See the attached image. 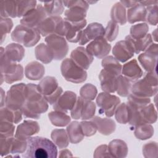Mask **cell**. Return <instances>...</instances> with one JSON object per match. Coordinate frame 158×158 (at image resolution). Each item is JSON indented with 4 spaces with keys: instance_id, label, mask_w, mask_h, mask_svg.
Wrapping results in <instances>:
<instances>
[{
    "instance_id": "61",
    "label": "cell",
    "mask_w": 158,
    "mask_h": 158,
    "mask_svg": "<svg viewBox=\"0 0 158 158\" xmlns=\"http://www.w3.org/2000/svg\"><path fill=\"white\" fill-rule=\"evenodd\" d=\"M73 155L70 151L67 149H64L59 152V157H72Z\"/></svg>"
},
{
    "instance_id": "62",
    "label": "cell",
    "mask_w": 158,
    "mask_h": 158,
    "mask_svg": "<svg viewBox=\"0 0 158 158\" xmlns=\"http://www.w3.org/2000/svg\"><path fill=\"white\" fill-rule=\"evenodd\" d=\"M1 89V108L3 107V106L5 105V100H6V96H5V93L2 88Z\"/></svg>"
},
{
    "instance_id": "16",
    "label": "cell",
    "mask_w": 158,
    "mask_h": 158,
    "mask_svg": "<svg viewBox=\"0 0 158 158\" xmlns=\"http://www.w3.org/2000/svg\"><path fill=\"white\" fill-rule=\"evenodd\" d=\"M77 94L71 91H66L52 104L54 110L67 113L73 107L77 101Z\"/></svg>"
},
{
    "instance_id": "12",
    "label": "cell",
    "mask_w": 158,
    "mask_h": 158,
    "mask_svg": "<svg viewBox=\"0 0 158 158\" xmlns=\"http://www.w3.org/2000/svg\"><path fill=\"white\" fill-rule=\"evenodd\" d=\"M46 10L42 4H37L36 7L29 11L20 20V24L30 28H36L47 17Z\"/></svg>"
},
{
    "instance_id": "34",
    "label": "cell",
    "mask_w": 158,
    "mask_h": 158,
    "mask_svg": "<svg viewBox=\"0 0 158 158\" xmlns=\"http://www.w3.org/2000/svg\"><path fill=\"white\" fill-rule=\"evenodd\" d=\"M102 67L106 70L110 72L116 76H119L122 73V65L113 56H109L103 58L101 62Z\"/></svg>"
},
{
    "instance_id": "11",
    "label": "cell",
    "mask_w": 158,
    "mask_h": 158,
    "mask_svg": "<svg viewBox=\"0 0 158 158\" xmlns=\"http://www.w3.org/2000/svg\"><path fill=\"white\" fill-rule=\"evenodd\" d=\"M120 102V99L115 95L103 92L99 94L96 98V104L99 109V114H104L111 117L115 114V110Z\"/></svg>"
},
{
    "instance_id": "60",
    "label": "cell",
    "mask_w": 158,
    "mask_h": 158,
    "mask_svg": "<svg viewBox=\"0 0 158 158\" xmlns=\"http://www.w3.org/2000/svg\"><path fill=\"white\" fill-rule=\"evenodd\" d=\"M139 4L142 5L143 6H151L154 5H157L158 1H138Z\"/></svg>"
},
{
    "instance_id": "41",
    "label": "cell",
    "mask_w": 158,
    "mask_h": 158,
    "mask_svg": "<svg viewBox=\"0 0 158 158\" xmlns=\"http://www.w3.org/2000/svg\"><path fill=\"white\" fill-rule=\"evenodd\" d=\"M134 135L135 137L141 140L149 139L154 135V128L149 124H142L135 128Z\"/></svg>"
},
{
    "instance_id": "27",
    "label": "cell",
    "mask_w": 158,
    "mask_h": 158,
    "mask_svg": "<svg viewBox=\"0 0 158 158\" xmlns=\"http://www.w3.org/2000/svg\"><path fill=\"white\" fill-rule=\"evenodd\" d=\"M108 149L112 157H125L128 153L127 145L121 139L111 141L108 145Z\"/></svg>"
},
{
    "instance_id": "52",
    "label": "cell",
    "mask_w": 158,
    "mask_h": 158,
    "mask_svg": "<svg viewBox=\"0 0 158 158\" xmlns=\"http://www.w3.org/2000/svg\"><path fill=\"white\" fill-rule=\"evenodd\" d=\"M146 9V22L151 25H156L157 24V5L148 6Z\"/></svg>"
},
{
    "instance_id": "48",
    "label": "cell",
    "mask_w": 158,
    "mask_h": 158,
    "mask_svg": "<svg viewBox=\"0 0 158 158\" xmlns=\"http://www.w3.org/2000/svg\"><path fill=\"white\" fill-rule=\"evenodd\" d=\"M95 111H96L95 104L92 101L85 100L82 110H81V119L83 120L91 119L94 115Z\"/></svg>"
},
{
    "instance_id": "53",
    "label": "cell",
    "mask_w": 158,
    "mask_h": 158,
    "mask_svg": "<svg viewBox=\"0 0 158 158\" xmlns=\"http://www.w3.org/2000/svg\"><path fill=\"white\" fill-rule=\"evenodd\" d=\"M143 154L145 157H157V144L156 142H149L143 146Z\"/></svg>"
},
{
    "instance_id": "36",
    "label": "cell",
    "mask_w": 158,
    "mask_h": 158,
    "mask_svg": "<svg viewBox=\"0 0 158 158\" xmlns=\"http://www.w3.org/2000/svg\"><path fill=\"white\" fill-rule=\"evenodd\" d=\"M132 85L133 81L120 75L117 78V93L122 97H127L130 94Z\"/></svg>"
},
{
    "instance_id": "56",
    "label": "cell",
    "mask_w": 158,
    "mask_h": 158,
    "mask_svg": "<svg viewBox=\"0 0 158 158\" xmlns=\"http://www.w3.org/2000/svg\"><path fill=\"white\" fill-rule=\"evenodd\" d=\"M13 138V136L9 138L0 137V149L1 157L6 156L7 154H10Z\"/></svg>"
},
{
    "instance_id": "50",
    "label": "cell",
    "mask_w": 158,
    "mask_h": 158,
    "mask_svg": "<svg viewBox=\"0 0 158 158\" xmlns=\"http://www.w3.org/2000/svg\"><path fill=\"white\" fill-rule=\"evenodd\" d=\"M15 131V125L9 122L1 121L0 134L1 138H9L13 136Z\"/></svg>"
},
{
    "instance_id": "30",
    "label": "cell",
    "mask_w": 158,
    "mask_h": 158,
    "mask_svg": "<svg viewBox=\"0 0 158 158\" xmlns=\"http://www.w3.org/2000/svg\"><path fill=\"white\" fill-rule=\"evenodd\" d=\"M146 9L140 4L128 9L127 10V20L130 23H134L136 22L146 21Z\"/></svg>"
},
{
    "instance_id": "18",
    "label": "cell",
    "mask_w": 158,
    "mask_h": 158,
    "mask_svg": "<svg viewBox=\"0 0 158 158\" xmlns=\"http://www.w3.org/2000/svg\"><path fill=\"white\" fill-rule=\"evenodd\" d=\"M23 78V68L22 65L12 63L8 68L1 73V84L4 81L8 84L22 80Z\"/></svg>"
},
{
    "instance_id": "23",
    "label": "cell",
    "mask_w": 158,
    "mask_h": 158,
    "mask_svg": "<svg viewBox=\"0 0 158 158\" xmlns=\"http://www.w3.org/2000/svg\"><path fill=\"white\" fill-rule=\"evenodd\" d=\"M122 73L124 77L131 81L136 80L141 78L143 75V72L139 66L137 60L135 59L125 63L122 68Z\"/></svg>"
},
{
    "instance_id": "55",
    "label": "cell",
    "mask_w": 158,
    "mask_h": 158,
    "mask_svg": "<svg viewBox=\"0 0 158 158\" xmlns=\"http://www.w3.org/2000/svg\"><path fill=\"white\" fill-rule=\"evenodd\" d=\"M82 131L85 136H91L94 135L97 130V127L92 121H83L80 123Z\"/></svg>"
},
{
    "instance_id": "33",
    "label": "cell",
    "mask_w": 158,
    "mask_h": 158,
    "mask_svg": "<svg viewBox=\"0 0 158 158\" xmlns=\"http://www.w3.org/2000/svg\"><path fill=\"white\" fill-rule=\"evenodd\" d=\"M140 117L143 124H151L156 122L157 115L154 104L149 103L148 105L139 110Z\"/></svg>"
},
{
    "instance_id": "2",
    "label": "cell",
    "mask_w": 158,
    "mask_h": 158,
    "mask_svg": "<svg viewBox=\"0 0 158 158\" xmlns=\"http://www.w3.org/2000/svg\"><path fill=\"white\" fill-rule=\"evenodd\" d=\"M27 148L23 153L24 158H56L57 149L55 144L46 138L30 137L27 139Z\"/></svg>"
},
{
    "instance_id": "58",
    "label": "cell",
    "mask_w": 158,
    "mask_h": 158,
    "mask_svg": "<svg viewBox=\"0 0 158 158\" xmlns=\"http://www.w3.org/2000/svg\"><path fill=\"white\" fill-rule=\"evenodd\" d=\"M145 52H148L149 53L152 54L156 56H158V46L157 43H151L148 48L144 51Z\"/></svg>"
},
{
    "instance_id": "20",
    "label": "cell",
    "mask_w": 158,
    "mask_h": 158,
    "mask_svg": "<svg viewBox=\"0 0 158 158\" xmlns=\"http://www.w3.org/2000/svg\"><path fill=\"white\" fill-rule=\"evenodd\" d=\"M117 76L115 74L102 69L99 75V79L101 83V87L104 92L108 93H114L116 91Z\"/></svg>"
},
{
    "instance_id": "26",
    "label": "cell",
    "mask_w": 158,
    "mask_h": 158,
    "mask_svg": "<svg viewBox=\"0 0 158 158\" xmlns=\"http://www.w3.org/2000/svg\"><path fill=\"white\" fill-rule=\"evenodd\" d=\"M5 54L12 62H20L25 56L24 48L17 43H10L5 48Z\"/></svg>"
},
{
    "instance_id": "46",
    "label": "cell",
    "mask_w": 158,
    "mask_h": 158,
    "mask_svg": "<svg viewBox=\"0 0 158 158\" xmlns=\"http://www.w3.org/2000/svg\"><path fill=\"white\" fill-rule=\"evenodd\" d=\"M118 25L114 22L109 21L105 28L104 38L107 41L112 42L115 40L118 33Z\"/></svg>"
},
{
    "instance_id": "51",
    "label": "cell",
    "mask_w": 158,
    "mask_h": 158,
    "mask_svg": "<svg viewBox=\"0 0 158 158\" xmlns=\"http://www.w3.org/2000/svg\"><path fill=\"white\" fill-rule=\"evenodd\" d=\"M27 148V140H21L15 137L13 138L10 154L24 153Z\"/></svg>"
},
{
    "instance_id": "17",
    "label": "cell",
    "mask_w": 158,
    "mask_h": 158,
    "mask_svg": "<svg viewBox=\"0 0 158 158\" xmlns=\"http://www.w3.org/2000/svg\"><path fill=\"white\" fill-rule=\"evenodd\" d=\"M105 28L102 24L94 22L89 23L82 31L79 44L84 45L92 40H94L99 36H104Z\"/></svg>"
},
{
    "instance_id": "40",
    "label": "cell",
    "mask_w": 158,
    "mask_h": 158,
    "mask_svg": "<svg viewBox=\"0 0 158 158\" xmlns=\"http://www.w3.org/2000/svg\"><path fill=\"white\" fill-rule=\"evenodd\" d=\"M44 8L47 15L59 16L64 10V6L62 1H44Z\"/></svg>"
},
{
    "instance_id": "10",
    "label": "cell",
    "mask_w": 158,
    "mask_h": 158,
    "mask_svg": "<svg viewBox=\"0 0 158 158\" xmlns=\"http://www.w3.org/2000/svg\"><path fill=\"white\" fill-rule=\"evenodd\" d=\"M45 42L51 49L56 60L63 59L67 54L69 46L66 39L57 34H52L45 38Z\"/></svg>"
},
{
    "instance_id": "1",
    "label": "cell",
    "mask_w": 158,
    "mask_h": 158,
    "mask_svg": "<svg viewBox=\"0 0 158 158\" xmlns=\"http://www.w3.org/2000/svg\"><path fill=\"white\" fill-rule=\"evenodd\" d=\"M25 101L22 107L24 117L38 119L48 109V102L41 94L38 85L27 83L25 89Z\"/></svg>"
},
{
    "instance_id": "49",
    "label": "cell",
    "mask_w": 158,
    "mask_h": 158,
    "mask_svg": "<svg viewBox=\"0 0 158 158\" xmlns=\"http://www.w3.org/2000/svg\"><path fill=\"white\" fill-rule=\"evenodd\" d=\"M13 27V22L9 18L1 17L0 31H1V44L4 41L6 35L9 33Z\"/></svg>"
},
{
    "instance_id": "25",
    "label": "cell",
    "mask_w": 158,
    "mask_h": 158,
    "mask_svg": "<svg viewBox=\"0 0 158 158\" xmlns=\"http://www.w3.org/2000/svg\"><path fill=\"white\" fill-rule=\"evenodd\" d=\"M91 121L94 123L99 132L104 135H109L112 133L116 128L115 122L107 118H101L98 116L93 117Z\"/></svg>"
},
{
    "instance_id": "44",
    "label": "cell",
    "mask_w": 158,
    "mask_h": 158,
    "mask_svg": "<svg viewBox=\"0 0 158 158\" xmlns=\"http://www.w3.org/2000/svg\"><path fill=\"white\" fill-rule=\"evenodd\" d=\"M98 91L96 87L91 84L86 83L83 86L80 91V97L86 101H91L93 100L96 96Z\"/></svg>"
},
{
    "instance_id": "39",
    "label": "cell",
    "mask_w": 158,
    "mask_h": 158,
    "mask_svg": "<svg viewBox=\"0 0 158 158\" xmlns=\"http://www.w3.org/2000/svg\"><path fill=\"white\" fill-rule=\"evenodd\" d=\"M51 138L53 143L60 149L65 148L69 144V138L64 129H55L51 132Z\"/></svg>"
},
{
    "instance_id": "38",
    "label": "cell",
    "mask_w": 158,
    "mask_h": 158,
    "mask_svg": "<svg viewBox=\"0 0 158 158\" xmlns=\"http://www.w3.org/2000/svg\"><path fill=\"white\" fill-rule=\"evenodd\" d=\"M66 114L67 113L65 112L54 110L48 114V117L53 125L63 127L69 124L71 121L70 117Z\"/></svg>"
},
{
    "instance_id": "31",
    "label": "cell",
    "mask_w": 158,
    "mask_h": 158,
    "mask_svg": "<svg viewBox=\"0 0 158 158\" xmlns=\"http://www.w3.org/2000/svg\"><path fill=\"white\" fill-rule=\"evenodd\" d=\"M66 131L71 143H78L84 138L85 135L82 131L80 123L77 121H73L70 123L67 127Z\"/></svg>"
},
{
    "instance_id": "19",
    "label": "cell",
    "mask_w": 158,
    "mask_h": 158,
    "mask_svg": "<svg viewBox=\"0 0 158 158\" xmlns=\"http://www.w3.org/2000/svg\"><path fill=\"white\" fill-rule=\"evenodd\" d=\"M114 57L122 63L125 62L134 56V52L125 40L117 42L112 49Z\"/></svg>"
},
{
    "instance_id": "59",
    "label": "cell",
    "mask_w": 158,
    "mask_h": 158,
    "mask_svg": "<svg viewBox=\"0 0 158 158\" xmlns=\"http://www.w3.org/2000/svg\"><path fill=\"white\" fill-rule=\"evenodd\" d=\"M120 2L125 7L127 8H131L137 6L139 2L136 1H120Z\"/></svg>"
},
{
    "instance_id": "63",
    "label": "cell",
    "mask_w": 158,
    "mask_h": 158,
    "mask_svg": "<svg viewBox=\"0 0 158 158\" xmlns=\"http://www.w3.org/2000/svg\"><path fill=\"white\" fill-rule=\"evenodd\" d=\"M152 40H154L155 41H157V29H155V30L154 31H152Z\"/></svg>"
},
{
    "instance_id": "9",
    "label": "cell",
    "mask_w": 158,
    "mask_h": 158,
    "mask_svg": "<svg viewBox=\"0 0 158 158\" xmlns=\"http://www.w3.org/2000/svg\"><path fill=\"white\" fill-rule=\"evenodd\" d=\"M25 83H21L14 85L10 88L6 96V107L14 109H22L25 101Z\"/></svg>"
},
{
    "instance_id": "47",
    "label": "cell",
    "mask_w": 158,
    "mask_h": 158,
    "mask_svg": "<svg viewBox=\"0 0 158 158\" xmlns=\"http://www.w3.org/2000/svg\"><path fill=\"white\" fill-rule=\"evenodd\" d=\"M127 97V103L138 109H141L151 103L149 98L139 97L131 93Z\"/></svg>"
},
{
    "instance_id": "45",
    "label": "cell",
    "mask_w": 158,
    "mask_h": 158,
    "mask_svg": "<svg viewBox=\"0 0 158 158\" xmlns=\"http://www.w3.org/2000/svg\"><path fill=\"white\" fill-rule=\"evenodd\" d=\"M148 31L149 27L147 23H138L131 27L130 35L135 38H141L148 34Z\"/></svg>"
},
{
    "instance_id": "6",
    "label": "cell",
    "mask_w": 158,
    "mask_h": 158,
    "mask_svg": "<svg viewBox=\"0 0 158 158\" xmlns=\"http://www.w3.org/2000/svg\"><path fill=\"white\" fill-rule=\"evenodd\" d=\"M68 9L65 11V19L70 22H80L85 20L89 4L86 1H62Z\"/></svg>"
},
{
    "instance_id": "4",
    "label": "cell",
    "mask_w": 158,
    "mask_h": 158,
    "mask_svg": "<svg viewBox=\"0 0 158 158\" xmlns=\"http://www.w3.org/2000/svg\"><path fill=\"white\" fill-rule=\"evenodd\" d=\"M36 29L43 36L57 34L64 37L67 33V25L66 21L60 16H51L44 19Z\"/></svg>"
},
{
    "instance_id": "28",
    "label": "cell",
    "mask_w": 158,
    "mask_h": 158,
    "mask_svg": "<svg viewBox=\"0 0 158 158\" xmlns=\"http://www.w3.org/2000/svg\"><path fill=\"white\" fill-rule=\"evenodd\" d=\"M22 109H14L6 106L1 108V121H7L15 124L19 123L22 120Z\"/></svg>"
},
{
    "instance_id": "22",
    "label": "cell",
    "mask_w": 158,
    "mask_h": 158,
    "mask_svg": "<svg viewBox=\"0 0 158 158\" xmlns=\"http://www.w3.org/2000/svg\"><path fill=\"white\" fill-rule=\"evenodd\" d=\"M125 40L128 43L135 54H139L141 51H144L153 43L152 36L149 33H148L141 38H135L130 35H127Z\"/></svg>"
},
{
    "instance_id": "54",
    "label": "cell",
    "mask_w": 158,
    "mask_h": 158,
    "mask_svg": "<svg viewBox=\"0 0 158 158\" xmlns=\"http://www.w3.org/2000/svg\"><path fill=\"white\" fill-rule=\"evenodd\" d=\"M84 102L85 99H83L80 96H78L77 98L75 104L72 109L70 110V115L72 118L76 120L81 119V114Z\"/></svg>"
},
{
    "instance_id": "14",
    "label": "cell",
    "mask_w": 158,
    "mask_h": 158,
    "mask_svg": "<svg viewBox=\"0 0 158 158\" xmlns=\"http://www.w3.org/2000/svg\"><path fill=\"white\" fill-rule=\"evenodd\" d=\"M70 59L84 70L88 69L94 60L93 56L82 46H78L72 51Z\"/></svg>"
},
{
    "instance_id": "35",
    "label": "cell",
    "mask_w": 158,
    "mask_h": 158,
    "mask_svg": "<svg viewBox=\"0 0 158 158\" xmlns=\"http://www.w3.org/2000/svg\"><path fill=\"white\" fill-rule=\"evenodd\" d=\"M35 54L36 59L43 64H49L54 59L51 49L47 44L44 43H40L35 48Z\"/></svg>"
},
{
    "instance_id": "13",
    "label": "cell",
    "mask_w": 158,
    "mask_h": 158,
    "mask_svg": "<svg viewBox=\"0 0 158 158\" xmlns=\"http://www.w3.org/2000/svg\"><path fill=\"white\" fill-rule=\"evenodd\" d=\"M86 49L93 56L98 59H103L109 54L111 45L104 36H99L89 43Z\"/></svg>"
},
{
    "instance_id": "43",
    "label": "cell",
    "mask_w": 158,
    "mask_h": 158,
    "mask_svg": "<svg viewBox=\"0 0 158 158\" xmlns=\"http://www.w3.org/2000/svg\"><path fill=\"white\" fill-rule=\"evenodd\" d=\"M17 5V17H24L29 11L37 6L36 1H16Z\"/></svg>"
},
{
    "instance_id": "57",
    "label": "cell",
    "mask_w": 158,
    "mask_h": 158,
    "mask_svg": "<svg viewBox=\"0 0 158 158\" xmlns=\"http://www.w3.org/2000/svg\"><path fill=\"white\" fill-rule=\"evenodd\" d=\"M94 157H112L108 149V146L102 144L98 146L94 151Z\"/></svg>"
},
{
    "instance_id": "15",
    "label": "cell",
    "mask_w": 158,
    "mask_h": 158,
    "mask_svg": "<svg viewBox=\"0 0 158 158\" xmlns=\"http://www.w3.org/2000/svg\"><path fill=\"white\" fill-rule=\"evenodd\" d=\"M40 130V125L37 122L30 120H24L18 125L15 137L21 140H27L31 136L38 133Z\"/></svg>"
},
{
    "instance_id": "42",
    "label": "cell",
    "mask_w": 158,
    "mask_h": 158,
    "mask_svg": "<svg viewBox=\"0 0 158 158\" xmlns=\"http://www.w3.org/2000/svg\"><path fill=\"white\" fill-rule=\"evenodd\" d=\"M116 120L121 124H126L130 119V112L127 103H121L117 107L115 112Z\"/></svg>"
},
{
    "instance_id": "8",
    "label": "cell",
    "mask_w": 158,
    "mask_h": 158,
    "mask_svg": "<svg viewBox=\"0 0 158 158\" xmlns=\"http://www.w3.org/2000/svg\"><path fill=\"white\" fill-rule=\"evenodd\" d=\"M39 89L47 102L54 104L63 93V89L59 86L56 78L51 76H46L38 83Z\"/></svg>"
},
{
    "instance_id": "37",
    "label": "cell",
    "mask_w": 158,
    "mask_h": 158,
    "mask_svg": "<svg viewBox=\"0 0 158 158\" xmlns=\"http://www.w3.org/2000/svg\"><path fill=\"white\" fill-rule=\"evenodd\" d=\"M1 17L7 18L17 17V5L16 1H2L1 2Z\"/></svg>"
},
{
    "instance_id": "32",
    "label": "cell",
    "mask_w": 158,
    "mask_h": 158,
    "mask_svg": "<svg viewBox=\"0 0 158 158\" xmlns=\"http://www.w3.org/2000/svg\"><path fill=\"white\" fill-rule=\"evenodd\" d=\"M112 21L120 25H125L127 23V15L125 7L120 2L115 3L112 7L110 12Z\"/></svg>"
},
{
    "instance_id": "5",
    "label": "cell",
    "mask_w": 158,
    "mask_h": 158,
    "mask_svg": "<svg viewBox=\"0 0 158 158\" xmlns=\"http://www.w3.org/2000/svg\"><path fill=\"white\" fill-rule=\"evenodd\" d=\"M40 38V33L36 28H30L22 24L16 26L11 33V38L14 41L27 48L36 44Z\"/></svg>"
},
{
    "instance_id": "3",
    "label": "cell",
    "mask_w": 158,
    "mask_h": 158,
    "mask_svg": "<svg viewBox=\"0 0 158 158\" xmlns=\"http://www.w3.org/2000/svg\"><path fill=\"white\" fill-rule=\"evenodd\" d=\"M157 75L156 72H147L143 79L135 82L130 93L142 98H150L157 93Z\"/></svg>"
},
{
    "instance_id": "29",
    "label": "cell",
    "mask_w": 158,
    "mask_h": 158,
    "mask_svg": "<svg viewBox=\"0 0 158 158\" xmlns=\"http://www.w3.org/2000/svg\"><path fill=\"white\" fill-rule=\"evenodd\" d=\"M158 56L145 52L139 54L138 57V61L143 68L147 72H157Z\"/></svg>"
},
{
    "instance_id": "7",
    "label": "cell",
    "mask_w": 158,
    "mask_h": 158,
    "mask_svg": "<svg viewBox=\"0 0 158 158\" xmlns=\"http://www.w3.org/2000/svg\"><path fill=\"white\" fill-rule=\"evenodd\" d=\"M60 71L62 77L68 81L81 83L87 78V72L76 64L70 58L65 59L61 63Z\"/></svg>"
},
{
    "instance_id": "21",
    "label": "cell",
    "mask_w": 158,
    "mask_h": 158,
    "mask_svg": "<svg viewBox=\"0 0 158 158\" xmlns=\"http://www.w3.org/2000/svg\"><path fill=\"white\" fill-rule=\"evenodd\" d=\"M65 21L67 25V30L65 35L66 40L70 43H78L81 37L82 29L86 25L87 22L86 19L76 23L70 22L67 20Z\"/></svg>"
},
{
    "instance_id": "24",
    "label": "cell",
    "mask_w": 158,
    "mask_h": 158,
    "mask_svg": "<svg viewBox=\"0 0 158 158\" xmlns=\"http://www.w3.org/2000/svg\"><path fill=\"white\" fill-rule=\"evenodd\" d=\"M45 73V69L43 64L37 61L29 62L25 67V75L31 80H40Z\"/></svg>"
}]
</instances>
